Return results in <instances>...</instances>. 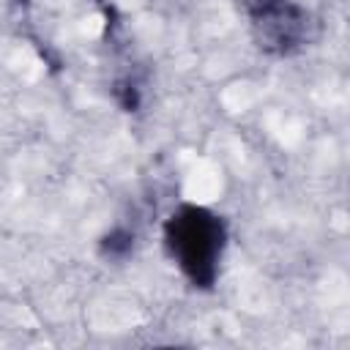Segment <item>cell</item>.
Listing matches in <instances>:
<instances>
[{"mask_svg":"<svg viewBox=\"0 0 350 350\" xmlns=\"http://www.w3.org/2000/svg\"><path fill=\"white\" fill-rule=\"evenodd\" d=\"M161 252L180 279L197 293H213L232 241L224 213L205 202L178 200L159 224Z\"/></svg>","mask_w":350,"mask_h":350,"instance_id":"cell-1","label":"cell"},{"mask_svg":"<svg viewBox=\"0 0 350 350\" xmlns=\"http://www.w3.org/2000/svg\"><path fill=\"white\" fill-rule=\"evenodd\" d=\"M246 16L254 46L268 57H295L320 38L314 11L301 0H232Z\"/></svg>","mask_w":350,"mask_h":350,"instance_id":"cell-2","label":"cell"},{"mask_svg":"<svg viewBox=\"0 0 350 350\" xmlns=\"http://www.w3.org/2000/svg\"><path fill=\"white\" fill-rule=\"evenodd\" d=\"M137 249V232L129 224H112L101 238H98V254L109 262H123L134 254Z\"/></svg>","mask_w":350,"mask_h":350,"instance_id":"cell-3","label":"cell"},{"mask_svg":"<svg viewBox=\"0 0 350 350\" xmlns=\"http://www.w3.org/2000/svg\"><path fill=\"white\" fill-rule=\"evenodd\" d=\"M93 3H96L98 8H104V11H107V5H109V0H93Z\"/></svg>","mask_w":350,"mask_h":350,"instance_id":"cell-4","label":"cell"}]
</instances>
